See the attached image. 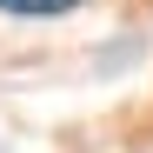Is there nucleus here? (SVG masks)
<instances>
[{
    "mask_svg": "<svg viewBox=\"0 0 153 153\" xmlns=\"http://www.w3.org/2000/svg\"><path fill=\"white\" fill-rule=\"evenodd\" d=\"M87 0H0L7 20H60V13H80Z\"/></svg>",
    "mask_w": 153,
    "mask_h": 153,
    "instance_id": "f257e3e1",
    "label": "nucleus"
}]
</instances>
